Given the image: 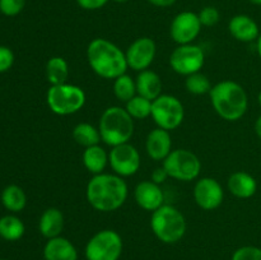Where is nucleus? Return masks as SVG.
<instances>
[{
    "label": "nucleus",
    "instance_id": "obj_1",
    "mask_svg": "<svg viewBox=\"0 0 261 260\" xmlns=\"http://www.w3.org/2000/svg\"><path fill=\"white\" fill-rule=\"evenodd\" d=\"M86 196L89 205L98 212H114L124 205L127 185L116 173H98L87 184Z\"/></svg>",
    "mask_w": 261,
    "mask_h": 260
},
{
    "label": "nucleus",
    "instance_id": "obj_2",
    "mask_svg": "<svg viewBox=\"0 0 261 260\" xmlns=\"http://www.w3.org/2000/svg\"><path fill=\"white\" fill-rule=\"evenodd\" d=\"M92 70L105 79H116L126 73V55L119 46L106 38H94L87 47Z\"/></svg>",
    "mask_w": 261,
    "mask_h": 260
},
{
    "label": "nucleus",
    "instance_id": "obj_3",
    "mask_svg": "<svg viewBox=\"0 0 261 260\" xmlns=\"http://www.w3.org/2000/svg\"><path fill=\"white\" fill-rule=\"evenodd\" d=\"M209 94L214 110L222 119L237 121L246 114L249 98L241 84L233 81L219 82L212 87Z\"/></svg>",
    "mask_w": 261,
    "mask_h": 260
},
{
    "label": "nucleus",
    "instance_id": "obj_4",
    "mask_svg": "<svg viewBox=\"0 0 261 260\" xmlns=\"http://www.w3.org/2000/svg\"><path fill=\"white\" fill-rule=\"evenodd\" d=\"M102 142L110 147L129 143L134 134V119L126 109L120 106H111L101 115L98 125Z\"/></svg>",
    "mask_w": 261,
    "mask_h": 260
},
{
    "label": "nucleus",
    "instance_id": "obj_5",
    "mask_svg": "<svg viewBox=\"0 0 261 260\" xmlns=\"http://www.w3.org/2000/svg\"><path fill=\"white\" fill-rule=\"evenodd\" d=\"M150 228L160 241L165 244H176L186 232L185 217L175 206L163 204L152 213Z\"/></svg>",
    "mask_w": 261,
    "mask_h": 260
},
{
    "label": "nucleus",
    "instance_id": "obj_6",
    "mask_svg": "<svg viewBox=\"0 0 261 260\" xmlns=\"http://www.w3.org/2000/svg\"><path fill=\"white\" fill-rule=\"evenodd\" d=\"M47 105L51 111L60 116L78 112L86 103V93L75 84L51 86L47 92Z\"/></svg>",
    "mask_w": 261,
    "mask_h": 260
},
{
    "label": "nucleus",
    "instance_id": "obj_7",
    "mask_svg": "<svg viewBox=\"0 0 261 260\" xmlns=\"http://www.w3.org/2000/svg\"><path fill=\"white\" fill-rule=\"evenodd\" d=\"M163 168L168 176L178 181H193L201 171L200 160L188 149H175L163 160Z\"/></svg>",
    "mask_w": 261,
    "mask_h": 260
},
{
    "label": "nucleus",
    "instance_id": "obj_8",
    "mask_svg": "<svg viewBox=\"0 0 261 260\" xmlns=\"http://www.w3.org/2000/svg\"><path fill=\"white\" fill-rule=\"evenodd\" d=\"M122 239L114 229H102L91 237L86 246L87 260H119Z\"/></svg>",
    "mask_w": 261,
    "mask_h": 260
},
{
    "label": "nucleus",
    "instance_id": "obj_9",
    "mask_svg": "<svg viewBox=\"0 0 261 260\" xmlns=\"http://www.w3.org/2000/svg\"><path fill=\"white\" fill-rule=\"evenodd\" d=\"M158 127L165 130H173L180 126L185 117V110L180 99L171 94H161L152 101V114Z\"/></svg>",
    "mask_w": 261,
    "mask_h": 260
},
{
    "label": "nucleus",
    "instance_id": "obj_10",
    "mask_svg": "<svg viewBox=\"0 0 261 260\" xmlns=\"http://www.w3.org/2000/svg\"><path fill=\"white\" fill-rule=\"evenodd\" d=\"M204 61L205 55L203 48L193 43L180 45L172 51L170 56V65L172 70L186 76L199 73L204 66Z\"/></svg>",
    "mask_w": 261,
    "mask_h": 260
},
{
    "label": "nucleus",
    "instance_id": "obj_11",
    "mask_svg": "<svg viewBox=\"0 0 261 260\" xmlns=\"http://www.w3.org/2000/svg\"><path fill=\"white\" fill-rule=\"evenodd\" d=\"M109 162L116 175L121 177L133 176L140 168V154L134 145L125 144L112 147L109 154Z\"/></svg>",
    "mask_w": 261,
    "mask_h": 260
},
{
    "label": "nucleus",
    "instance_id": "obj_12",
    "mask_svg": "<svg viewBox=\"0 0 261 260\" xmlns=\"http://www.w3.org/2000/svg\"><path fill=\"white\" fill-rule=\"evenodd\" d=\"M201 27L203 25L196 13L181 12L173 18L171 23V37L178 45H188L198 37Z\"/></svg>",
    "mask_w": 261,
    "mask_h": 260
},
{
    "label": "nucleus",
    "instance_id": "obj_13",
    "mask_svg": "<svg viewBox=\"0 0 261 260\" xmlns=\"http://www.w3.org/2000/svg\"><path fill=\"white\" fill-rule=\"evenodd\" d=\"M155 51H157V47H155V42L152 38H137L125 53L127 66L137 71L147 70L154 60Z\"/></svg>",
    "mask_w": 261,
    "mask_h": 260
},
{
    "label": "nucleus",
    "instance_id": "obj_14",
    "mask_svg": "<svg viewBox=\"0 0 261 260\" xmlns=\"http://www.w3.org/2000/svg\"><path fill=\"white\" fill-rule=\"evenodd\" d=\"M224 193L221 184L212 177H203L195 184L194 199L201 209L213 211L223 203Z\"/></svg>",
    "mask_w": 261,
    "mask_h": 260
},
{
    "label": "nucleus",
    "instance_id": "obj_15",
    "mask_svg": "<svg viewBox=\"0 0 261 260\" xmlns=\"http://www.w3.org/2000/svg\"><path fill=\"white\" fill-rule=\"evenodd\" d=\"M134 198L138 205L148 212H154L163 205L165 195L160 185L150 181H142L134 190Z\"/></svg>",
    "mask_w": 261,
    "mask_h": 260
},
{
    "label": "nucleus",
    "instance_id": "obj_16",
    "mask_svg": "<svg viewBox=\"0 0 261 260\" xmlns=\"http://www.w3.org/2000/svg\"><path fill=\"white\" fill-rule=\"evenodd\" d=\"M145 149L148 155L154 161H163L172 152V139L168 130L157 129L152 130L148 134L145 142Z\"/></svg>",
    "mask_w": 261,
    "mask_h": 260
},
{
    "label": "nucleus",
    "instance_id": "obj_17",
    "mask_svg": "<svg viewBox=\"0 0 261 260\" xmlns=\"http://www.w3.org/2000/svg\"><path fill=\"white\" fill-rule=\"evenodd\" d=\"M228 31L232 37L241 42H252L260 36L259 25L246 14H237L229 20Z\"/></svg>",
    "mask_w": 261,
    "mask_h": 260
},
{
    "label": "nucleus",
    "instance_id": "obj_18",
    "mask_svg": "<svg viewBox=\"0 0 261 260\" xmlns=\"http://www.w3.org/2000/svg\"><path fill=\"white\" fill-rule=\"evenodd\" d=\"M43 257L45 260H78V251L68 239L58 236L46 242Z\"/></svg>",
    "mask_w": 261,
    "mask_h": 260
},
{
    "label": "nucleus",
    "instance_id": "obj_19",
    "mask_svg": "<svg viewBox=\"0 0 261 260\" xmlns=\"http://www.w3.org/2000/svg\"><path fill=\"white\" fill-rule=\"evenodd\" d=\"M228 190L232 195L240 199H249L255 195L257 190V183L254 176L245 171H237L228 178Z\"/></svg>",
    "mask_w": 261,
    "mask_h": 260
},
{
    "label": "nucleus",
    "instance_id": "obj_20",
    "mask_svg": "<svg viewBox=\"0 0 261 260\" xmlns=\"http://www.w3.org/2000/svg\"><path fill=\"white\" fill-rule=\"evenodd\" d=\"M135 83H137V94L150 101H154L162 94V79L155 71L148 69L140 71Z\"/></svg>",
    "mask_w": 261,
    "mask_h": 260
},
{
    "label": "nucleus",
    "instance_id": "obj_21",
    "mask_svg": "<svg viewBox=\"0 0 261 260\" xmlns=\"http://www.w3.org/2000/svg\"><path fill=\"white\" fill-rule=\"evenodd\" d=\"M41 235L47 240L60 236L64 228L63 212L58 208H47L41 214L38 223Z\"/></svg>",
    "mask_w": 261,
    "mask_h": 260
},
{
    "label": "nucleus",
    "instance_id": "obj_22",
    "mask_svg": "<svg viewBox=\"0 0 261 260\" xmlns=\"http://www.w3.org/2000/svg\"><path fill=\"white\" fill-rule=\"evenodd\" d=\"M107 162H109V154L98 144L84 149L83 165L93 175H98V173L103 172Z\"/></svg>",
    "mask_w": 261,
    "mask_h": 260
},
{
    "label": "nucleus",
    "instance_id": "obj_23",
    "mask_svg": "<svg viewBox=\"0 0 261 260\" xmlns=\"http://www.w3.org/2000/svg\"><path fill=\"white\" fill-rule=\"evenodd\" d=\"M69 76V64L61 56H54L48 59L46 64V78L51 86L66 83Z\"/></svg>",
    "mask_w": 261,
    "mask_h": 260
},
{
    "label": "nucleus",
    "instance_id": "obj_24",
    "mask_svg": "<svg viewBox=\"0 0 261 260\" xmlns=\"http://www.w3.org/2000/svg\"><path fill=\"white\" fill-rule=\"evenodd\" d=\"M73 139L75 140L76 144L82 145L84 148L93 147V145L99 144L101 142V134L97 127L88 122H81L73 129Z\"/></svg>",
    "mask_w": 261,
    "mask_h": 260
},
{
    "label": "nucleus",
    "instance_id": "obj_25",
    "mask_svg": "<svg viewBox=\"0 0 261 260\" xmlns=\"http://www.w3.org/2000/svg\"><path fill=\"white\" fill-rule=\"evenodd\" d=\"M2 203L8 211L20 212L27 204V196L22 188L17 185H9L3 190Z\"/></svg>",
    "mask_w": 261,
    "mask_h": 260
},
{
    "label": "nucleus",
    "instance_id": "obj_26",
    "mask_svg": "<svg viewBox=\"0 0 261 260\" xmlns=\"http://www.w3.org/2000/svg\"><path fill=\"white\" fill-rule=\"evenodd\" d=\"M24 235V224L18 217L4 216L0 218V237L7 241H17Z\"/></svg>",
    "mask_w": 261,
    "mask_h": 260
},
{
    "label": "nucleus",
    "instance_id": "obj_27",
    "mask_svg": "<svg viewBox=\"0 0 261 260\" xmlns=\"http://www.w3.org/2000/svg\"><path fill=\"white\" fill-rule=\"evenodd\" d=\"M114 81V94L117 99L126 103L133 97L137 96V83L126 73Z\"/></svg>",
    "mask_w": 261,
    "mask_h": 260
},
{
    "label": "nucleus",
    "instance_id": "obj_28",
    "mask_svg": "<svg viewBox=\"0 0 261 260\" xmlns=\"http://www.w3.org/2000/svg\"><path fill=\"white\" fill-rule=\"evenodd\" d=\"M125 109H126V111L129 112V115L133 119H147L152 114V101L137 94L130 101L126 102Z\"/></svg>",
    "mask_w": 261,
    "mask_h": 260
},
{
    "label": "nucleus",
    "instance_id": "obj_29",
    "mask_svg": "<svg viewBox=\"0 0 261 260\" xmlns=\"http://www.w3.org/2000/svg\"><path fill=\"white\" fill-rule=\"evenodd\" d=\"M185 86L186 89H188L190 93L196 94V96L209 93L212 89V83L211 81H209V78L206 75H204V74H201L200 71L186 76Z\"/></svg>",
    "mask_w": 261,
    "mask_h": 260
},
{
    "label": "nucleus",
    "instance_id": "obj_30",
    "mask_svg": "<svg viewBox=\"0 0 261 260\" xmlns=\"http://www.w3.org/2000/svg\"><path fill=\"white\" fill-rule=\"evenodd\" d=\"M27 0H0V13L7 17L18 15L24 8Z\"/></svg>",
    "mask_w": 261,
    "mask_h": 260
},
{
    "label": "nucleus",
    "instance_id": "obj_31",
    "mask_svg": "<svg viewBox=\"0 0 261 260\" xmlns=\"http://www.w3.org/2000/svg\"><path fill=\"white\" fill-rule=\"evenodd\" d=\"M199 19H200L201 25H205V27H212V25H216L217 23L221 19V14H219V10L214 7H205L199 12Z\"/></svg>",
    "mask_w": 261,
    "mask_h": 260
},
{
    "label": "nucleus",
    "instance_id": "obj_32",
    "mask_svg": "<svg viewBox=\"0 0 261 260\" xmlns=\"http://www.w3.org/2000/svg\"><path fill=\"white\" fill-rule=\"evenodd\" d=\"M232 260H261V249L256 246H242L233 252Z\"/></svg>",
    "mask_w": 261,
    "mask_h": 260
},
{
    "label": "nucleus",
    "instance_id": "obj_33",
    "mask_svg": "<svg viewBox=\"0 0 261 260\" xmlns=\"http://www.w3.org/2000/svg\"><path fill=\"white\" fill-rule=\"evenodd\" d=\"M14 63V54L7 46H0V73L8 71Z\"/></svg>",
    "mask_w": 261,
    "mask_h": 260
},
{
    "label": "nucleus",
    "instance_id": "obj_34",
    "mask_svg": "<svg viewBox=\"0 0 261 260\" xmlns=\"http://www.w3.org/2000/svg\"><path fill=\"white\" fill-rule=\"evenodd\" d=\"M110 0H76L78 5L86 10H97L103 8Z\"/></svg>",
    "mask_w": 261,
    "mask_h": 260
},
{
    "label": "nucleus",
    "instance_id": "obj_35",
    "mask_svg": "<svg viewBox=\"0 0 261 260\" xmlns=\"http://www.w3.org/2000/svg\"><path fill=\"white\" fill-rule=\"evenodd\" d=\"M168 177H170V176H168L167 171L163 168V166H162V167L155 168V170L153 171V173H152V181H153V183L158 184V185H161V184L165 183V181L167 180Z\"/></svg>",
    "mask_w": 261,
    "mask_h": 260
},
{
    "label": "nucleus",
    "instance_id": "obj_36",
    "mask_svg": "<svg viewBox=\"0 0 261 260\" xmlns=\"http://www.w3.org/2000/svg\"><path fill=\"white\" fill-rule=\"evenodd\" d=\"M148 3L158 8H167L175 4L176 0H148Z\"/></svg>",
    "mask_w": 261,
    "mask_h": 260
},
{
    "label": "nucleus",
    "instance_id": "obj_37",
    "mask_svg": "<svg viewBox=\"0 0 261 260\" xmlns=\"http://www.w3.org/2000/svg\"><path fill=\"white\" fill-rule=\"evenodd\" d=\"M255 133H256L257 137L261 139V115L257 117L256 121H255Z\"/></svg>",
    "mask_w": 261,
    "mask_h": 260
},
{
    "label": "nucleus",
    "instance_id": "obj_38",
    "mask_svg": "<svg viewBox=\"0 0 261 260\" xmlns=\"http://www.w3.org/2000/svg\"><path fill=\"white\" fill-rule=\"evenodd\" d=\"M257 43H256V46H257V54H259V56H260V59H261V33H260V36H259V38H257Z\"/></svg>",
    "mask_w": 261,
    "mask_h": 260
},
{
    "label": "nucleus",
    "instance_id": "obj_39",
    "mask_svg": "<svg viewBox=\"0 0 261 260\" xmlns=\"http://www.w3.org/2000/svg\"><path fill=\"white\" fill-rule=\"evenodd\" d=\"M250 3H252V4L255 5H261V0H249Z\"/></svg>",
    "mask_w": 261,
    "mask_h": 260
},
{
    "label": "nucleus",
    "instance_id": "obj_40",
    "mask_svg": "<svg viewBox=\"0 0 261 260\" xmlns=\"http://www.w3.org/2000/svg\"><path fill=\"white\" fill-rule=\"evenodd\" d=\"M112 2H115V3H119V4H124V3L129 2V0H112Z\"/></svg>",
    "mask_w": 261,
    "mask_h": 260
},
{
    "label": "nucleus",
    "instance_id": "obj_41",
    "mask_svg": "<svg viewBox=\"0 0 261 260\" xmlns=\"http://www.w3.org/2000/svg\"><path fill=\"white\" fill-rule=\"evenodd\" d=\"M257 101H259L260 106H261V91L259 92V94H257Z\"/></svg>",
    "mask_w": 261,
    "mask_h": 260
},
{
    "label": "nucleus",
    "instance_id": "obj_42",
    "mask_svg": "<svg viewBox=\"0 0 261 260\" xmlns=\"http://www.w3.org/2000/svg\"><path fill=\"white\" fill-rule=\"evenodd\" d=\"M0 260H4V259H0Z\"/></svg>",
    "mask_w": 261,
    "mask_h": 260
}]
</instances>
